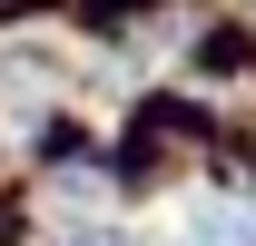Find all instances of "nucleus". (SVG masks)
<instances>
[{"label":"nucleus","mask_w":256,"mask_h":246,"mask_svg":"<svg viewBox=\"0 0 256 246\" xmlns=\"http://www.w3.org/2000/svg\"><path fill=\"white\" fill-rule=\"evenodd\" d=\"M60 246H138V236H118L108 216H89V226H60Z\"/></svg>","instance_id":"2"},{"label":"nucleus","mask_w":256,"mask_h":246,"mask_svg":"<svg viewBox=\"0 0 256 246\" xmlns=\"http://www.w3.org/2000/svg\"><path fill=\"white\" fill-rule=\"evenodd\" d=\"M168 246H256V207L246 197H188L168 216Z\"/></svg>","instance_id":"1"}]
</instances>
